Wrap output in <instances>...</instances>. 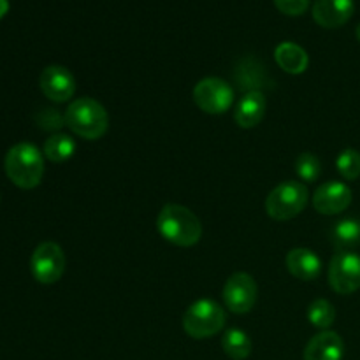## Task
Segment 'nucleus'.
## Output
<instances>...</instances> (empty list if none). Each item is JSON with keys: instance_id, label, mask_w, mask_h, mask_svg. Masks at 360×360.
<instances>
[{"instance_id": "nucleus-1", "label": "nucleus", "mask_w": 360, "mask_h": 360, "mask_svg": "<svg viewBox=\"0 0 360 360\" xmlns=\"http://www.w3.org/2000/svg\"><path fill=\"white\" fill-rule=\"evenodd\" d=\"M157 229L165 241L181 248H190L202 238L200 220L181 204H165L158 213Z\"/></svg>"}, {"instance_id": "nucleus-2", "label": "nucleus", "mask_w": 360, "mask_h": 360, "mask_svg": "<svg viewBox=\"0 0 360 360\" xmlns=\"http://www.w3.org/2000/svg\"><path fill=\"white\" fill-rule=\"evenodd\" d=\"M4 169L11 181L23 190H32L42 181L44 158L37 146L30 143L14 144L6 155Z\"/></svg>"}, {"instance_id": "nucleus-3", "label": "nucleus", "mask_w": 360, "mask_h": 360, "mask_svg": "<svg viewBox=\"0 0 360 360\" xmlns=\"http://www.w3.org/2000/svg\"><path fill=\"white\" fill-rule=\"evenodd\" d=\"M65 125L86 141L101 139L109 129V116L104 105L91 97L76 98L65 109Z\"/></svg>"}, {"instance_id": "nucleus-4", "label": "nucleus", "mask_w": 360, "mask_h": 360, "mask_svg": "<svg viewBox=\"0 0 360 360\" xmlns=\"http://www.w3.org/2000/svg\"><path fill=\"white\" fill-rule=\"evenodd\" d=\"M227 322V313L213 299H199L192 302L183 315V329L193 340L217 336Z\"/></svg>"}, {"instance_id": "nucleus-5", "label": "nucleus", "mask_w": 360, "mask_h": 360, "mask_svg": "<svg viewBox=\"0 0 360 360\" xmlns=\"http://www.w3.org/2000/svg\"><path fill=\"white\" fill-rule=\"evenodd\" d=\"M309 199L308 186L301 181H287L280 183L266 199V213L273 220L288 221L302 213Z\"/></svg>"}, {"instance_id": "nucleus-6", "label": "nucleus", "mask_w": 360, "mask_h": 360, "mask_svg": "<svg viewBox=\"0 0 360 360\" xmlns=\"http://www.w3.org/2000/svg\"><path fill=\"white\" fill-rule=\"evenodd\" d=\"M193 102L207 115H224L234 104V88L220 77H204L193 88Z\"/></svg>"}, {"instance_id": "nucleus-7", "label": "nucleus", "mask_w": 360, "mask_h": 360, "mask_svg": "<svg viewBox=\"0 0 360 360\" xmlns=\"http://www.w3.org/2000/svg\"><path fill=\"white\" fill-rule=\"evenodd\" d=\"M65 253L53 241L41 243L30 257L32 276L42 285H53L65 273Z\"/></svg>"}, {"instance_id": "nucleus-8", "label": "nucleus", "mask_w": 360, "mask_h": 360, "mask_svg": "<svg viewBox=\"0 0 360 360\" xmlns=\"http://www.w3.org/2000/svg\"><path fill=\"white\" fill-rule=\"evenodd\" d=\"M329 285L336 294L350 295L360 288V255L338 252L329 266Z\"/></svg>"}, {"instance_id": "nucleus-9", "label": "nucleus", "mask_w": 360, "mask_h": 360, "mask_svg": "<svg viewBox=\"0 0 360 360\" xmlns=\"http://www.w3.org/2000/svg\"><path fill=\"white\" fill-rule=\"evenodd\" d=\"M257 283L248 273H234L224 287V302L232 313L245 315L250 313L257 301Z\"/></svg>"}, {"instance_id": "nucleus-10", "label": "nucleus", "mask_w": 360, "mask_h": 360, "mask_svg": "<svg viewBox=\"0 0 360 360\" xmlns=\"http://www.w3.org/2000/svg\"><path fill=\"white\" fill-rule=\"evenodd\" d=\"M39 86L49 101L67 102L72 98L74 91H76V79L65 67L49 65L41 72Z\"/></svg>"}, {"instance_id": "nucleus-11", "label": "nucleus", "mask_w": 360, "mask_h": 360, "mask_svg": "<svg viewBox=\"0 0 360 360\" xmlns=\"http://www.w3.org/2000/svg\"><path fill=\"white\" fill-rule=\"evenodd\" d=\"M352 204V190L347 183L327 181L319 186L313 195V207L319 213L333 217L340 214Z\"/></svg>"}, {"instance_id": "nucleus-12", "label": "nucleus", "mask_w": 360, "mask_h": 360, "mask_svg": "<svg viewBox=\"0 0 360 360\" xmlns=\"http://www.w3.org/2000/svg\"><path fill=\"white\" fill-rule=\"evenodd\" d=\"M354 0H315L313 20L323 28H340L354 16Z\"/></svg>"}, {"instance_id": "nucleus-13", "label": "nucleus", "mask_w": 360, "mask_h": 360, "mask_svg": "<svg viewBox=\"0 0 360 360\" xmlns=\"http://www.w3.org/2000/svg\"><path fill=\"white\" fill-rule=\"evenodd\" d=\"M343 357L345 343L334 330H322L304 348V360H343Z\"/></svg>"}, {"instance_id": "nucleus-14", "label": "nucleus", "mask_w": 360, "mask_h": 360, "mask_svg": "<svg viewBox=\"0 0 360 360\" xmlns=\"http://www.w3.org/2000/svg\"><path fill=\"white\" fill-rule=\"evenodd\" d=\"M267 101L266 95L262 91H246L241 98H239L238 105L234 111V120L241 129H253L262 122L264 115H266Z\"/></svg>"}, {"instance_id": "nucleus-15", "label": "nucleus", "mask_w": 360, "mask_h": 360, "mask_svg": "<svg viewBox=\"0 0 360 360\" xmlns=\"http://www.w3.org/2000/svg\"><path fill=\"white\" fill-rule=\"evenodd\" d=\"M287 269L297 280L313 281L322 273V260L313 250L294 248L287 255Z\"/></svg>"}, {"instance_id": "nucleus-16", "label": "nucleus", "mask_w": 360, "mask_h": 360, "mask_svg": "<svg viewBox=\"0 0 360 360\" xmlns=\"http://www.w3.org/2000/svg\"><path fill=\"white\" fill-rule=\"evenodd\" d=\"M274 60L280 65L281 70H285L287 74H302L309 65V56L304 51V48H301L295 42H281L274 49Z\"/></svg>"}, {"instance_id": "nucleus-17", "label": "nucleus", "mask_w": 360, "mask_h": 360, "mask_svg": "<svg viewBox=\"0 0 360 360\" xmlns=\"http://www.w3.org/2000/svg\"><path fill=\"white\" fill-rule=\"evenodd\" d=\"M330 241L340 252H350L360 243V221L354 218L336 221L330 229Z\"/></svg>"}, {"instance_id": "nucleus-18", "label": "nucleus", "mask_w": 360, "mask_h": 360, "mask_svg": "<svg viewBox=\"0 0 360 360\" xmlns=\"http://www.w3.org/2000/svg\"><path fill=\"white\" fill-rule=\"evenodd\" d=\"M42 153L48 160L55 162V164H62L72 158L76 153V141L67 134H53L44 141L42 146Z\"/></svg>"}, {"instance_id": "nucleus-19", "label": "nucleus", "mask_w": 360, "mask_h": 360, "mask_svg": "<svg viewBox=\"0 0 360 360\" xmlns=\"http://www.w3.org/2000/svg\"><path fill=\"white\" fill-rule=\"evenodd\" d=\"M221 348L232 360H245L252 354V340L241 329H229L221 338Z\"/></svg>"}, {"instance_id": "nucleus-20", "label": "nucleus", "mask_w": 360, "mask_h": 360, "mask_svg": "<svg viewBox=\"0 0 360 360\" xmlns=\"http://www.w3.org/2000/svg\"><path fill=\"white\" fill-rule=\"evenodd\" d=\"M262 69L264 67L260 65L259 62H255L253 58L243 60V62L239 63V69L236 70V79L239 81V86L246 91H260L259 88L266 84L264 83L266 77H264Z\"/></svg>"}, {"instance_id": "nucleus-21", "label": "nucleus", "mask_w": 360, "mask_h": 360, "mask_svg": "<svg viewBox=\"0 0 360 360\" xmlns=\"http://www.w3.org/2000/svg\"><path fill=\"white\" fill-rule=\"evenodd\" d=\"M306 316H308L313 327L320 330H327L333 326L334 320H336V309H334V306L327 299H315L308 306Z\"/></svg>"}, {"instance_id": "nucleus-22", "label": "nucleus", "mask_w": 360, "mask_h": 360, "mask_svg": "<svg viewBox=\"0 0 360 360\" xmlns=\"http://www.w3.org/2000/svg\"><path fill=\"white\" fill-rule=\"evenodd\" d=\"M295 172L304 183H315L322 174V164L316 155L306 151L295 158Z\"/></svg>"}, {"instance_id": "nucleus-23", "label": "nucleus", "mask_w": 360, "mask_h": 360, "mask_svg": "<svg viewBox=\"0 0 360 360\" xmlns=\"http://www.w3.org/2000/svg\"><path fill=\"white\" fill-rule=\"evenodd\" d=\"M336 167L347 181H355L360 178V153L354 148H347L338 155Z\"/></svg>"}, {"instance_id": "nucleus-24", "label": "nucleus", "mask_w": 360, "mask_h": 360, "mask_svg": "<svg viewBox=\"0 0 360 360\" xmlns=\"http://www.w3.org/2000/svg\"><path fill=\"white\" fill-rule=\"evenodd\" d=\"M35 120L42 130H58L65 125V116L60 115L56 109H42Z\"/></svg>"}, {"instance_id": "nucleus-25", "label": "nucleus", "mask_w": 360, "mask_h": 360, "mask_svg": "<svg viewBox=\"0 0 360 360\" xmlns=\"http://www.w3.org/2000/svg\"><path fill=\"white\" fill-rule=\"evenodd\" d=\"M274 6L287 16H301L308 11L309 0H274Z\"/></svg>"}, {"instance_id": "nucleus-26", "label": "nucleus", "mask_w": 360, "mask_h": 360, "mask_svg": "<svg viewBox=\"0 0 360 360\" xmlns=\"http://www.w3.org/2000/svg\"><path fill=\"white\" fill-rule=\"evenodd\" d=\"M9 11V0H0V20L7 14Z\"/></svg>"}, {"instance_id": "nucleus-27", "label": "nucleus", "mask_w": 360, "mask_h": 360, "mask_svg": "<svg viewBox=\"0 0 360 360\" xmlns=\"http://www.w3.org/2000/svg\"><path fill=\"white\" fill-rule=\"evenodd\" d=\"M355 35H357V39H359V42H360V23H359L357 30H355Z\"/></svg>"}]
</instances>
